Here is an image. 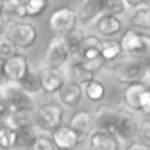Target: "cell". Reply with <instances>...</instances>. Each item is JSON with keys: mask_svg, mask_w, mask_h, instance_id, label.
I'll return each mask as SVG.
<instances>
[{"mask_svg": "<svg viewBox=\"0 0 150 150\" xmlns=\"http://www.w3.org/2000/svg\"><path fill=\"white\" fill-rule=\"evenodd\" d=\"M82 63L86 66V69H88L92 74H95L96 71L101 70V69L104 67V65H105V62H104V59L101 57H98V58L91 59V61H84V62H82Z\"/></svg>", "mask_w": 150, "mask_h": 150, "instance_id": "obj_33", "label": "cell"}, {"mask_svg": "<svg viewBox=\"0 0 150 150\" xmlns=\"http://www.w3.org/2000/svg\"><path fill=\"white\" fill-rule=\"evenodd\" d=\"M136 137L138 138V142L144 144L146 146H150V122L148 120L138 122V129Z\"/></svg>", "mask_w": 150, "mask_h": 150, "instance_id": "obj_31", "label": "cell"}, {"mask_svg": "<svg viewBox=\"0 0 150 150\" xmlns=\"http://www.w3.org/2000/svg\"><path fill=\"white\" fill-rule=\"evenodd\" d=\"M49 28L55 36H67L75 30L78 24V17L75 9L70 7H58L49 16Z\"/></svg>", "mask_w": 150, "mask_h": 150, "instance_id": "obj_3", "label": "cell"}, {"mask_svg": "<svg viewBox=\"0 0 150 150\" xmlns=\"http://www.w3.org/2000/svg\"><path fill=\"white\" fill-rule=\"evenodd\" d=\"M7 34L13 41L16 47L20 49H28L33 46L37 41V29L33 24L26 23V21H20V23L9 24Z\"/></svg>", "mask_w": 150, "mask_h": 150, "instance_id": "obj_6", "label": "cell"}, {"mask_svg": "<svg viewBox=\"0 0 150 150\" xmlns=\"http://www.w3.org/2000/svg\"><path fill=\"white\" fill-rule=\"evenodd\" d=\"M90 149L91 150H120V145L115 136L96 130L90 137Z\"/></svg>", "mask_w": 150, "mask_h": 150, "instance_id": "obj_20", "label": "cell"}, {"mask_svg": "<svg viewBox=\"0 0 150 150\" xmlns=\"http://www.w3.org/2000/svg\"><path fill=\"white\" fill-rule=\"evenodd\" d=\"M3 62H4V61L0 59V79L3 78V75H1V71H3ZM3 79H4V78H3ZM4 80H5V79H4Z\"/></svg>", "mask_w": 150, "mask_h": 150, "instance_id": "obj_38", "label": "cell"}, {"mask_svg": "<svg viewBox=\"0 0 150 150\" xmlns=\"http://www.w3.org/2000/svg\"><path fill=\"white\" fill-rule=\"evenodd\" d=\"M3 124H4V122H1V121H0V127H1V125H3Z\"/></svg>", "mask_w": 150, "mask_h": 150, "instance_id": "obj_41", "label": "cell"}, {"mask_svg": "<svg viewBox=\"0 0 150 150\" xmlns=\"http://www.w3.org/2000/svg\"><path fill=\"white\" fill-rule=\"evenodd\" d=\"M69 127L79 136L82 140H84L87 136H90L93 130V119L92 113L87 109H76L70 117Z\"/></svg>", "mask_w": 150, "mask_h": 150, "instance_id": "obj_12", "label": "cell"}, {"mask_svg": "<svg viewBox=\"0 0 150 150\" xmlns=\"http://www.w3.org/2000/svg\"><path fill=\"white\" fill-rule=\"evenodd\" d=\"M12 109H11L9 104L5 101V99L3 96H0V121L1 122H5L8 119V116L11 115Z\"/></svg>", "mask_w": 150, "mask_h": 150, "instance_id": "obj_34", "label": "cell"}, {"mask_svg": "<svg viewBox=\"0 0 150 150\" xmlns=\"http://www.w3.org/2000/svg\"><path fill=\"white\" fill-rule=\"evenodd\" d=\"M17 54V47L9 38L7 32H0V59H8Z\"/></svg>", "mask_w": 150, "mask_h": 150, "instance_id": "obj_27", "label": "cell"}, {"mask_svg": "<svg viewBox=\"0 0 150 150\" xmlns=\"http://www.w3.org/2000/svg\"><path fill=\"white\" fill-rule=\"evenodd\" d=\"M13 144H15V129L4 122L0 127V146L11 150L13 148Z\"/></svg>", "mask_w": 150, "mask_h": 150, "instance_id": "obj_30", "label": "cell"}, {"mask_svg": "<svg viewBox=\"0 0 150 150\" xmlns=\"http://www.w3.org/2000/svg\"><path fill=\"white\" fill-rule=\"evenodd\" d=\"M117 109L111 105L98 107L95 113L92 115L93 119V128L98 129V132L108 133L111 136H115V122H116Z\"/></svg>", "mask_w": 150, "mask_h": 150, "instance_id": "obj_9", "label": "cell"}, {"mask_svg": "<svg viewBox=\"0 0 150 150\" xmlns=\"http://www.w3.org/2000/svg\"><path fill=\"white\" fill-rule=\"evenodd\" d=\"M63 108L58 103H45L36 111L34 125L46 132H53L62 125Z\"/></svg>", "mask_w": 150, "mask_h": 150, "instance_id": "obj_4", "label": "cell"}, {"mask_svg": "<svg viewBox=\"0 0 150 150\" xmlns=\"http://www.w3.org/2000/svg\"><path fill=\"white\" fill-rule=\"evenodd\" d=\"M101 5V13L109 16H117L121 15L125 11V3L124 0H100Z\"/></svg>", "mask_w": 150, "mask_h": 150, "instance_id": "obj_29", "label": "cell"}, {"mask_svg": "<svg viewBox=\"0 0 150 150\" xmlns=\"http://www.w3.org/2000/svg\"><path fill=\"white\" fill-rule=\"evenodd\" d=\"M119 45L121 47V52L128 53L132 57L148 58V53L150 49V38L144 32L128 28L120 37Z\"/></svg>", "mask_w": 150, "mask_h": 150, "instance_id": "obj_2", "label": "cell"}, {"mask_svg": "<svg viewBox=\"0 0 150 150\" xmlns=\"http://www.w3.org/2000/svg\"><path fill=\"white\" fill-rule=\"evenodd\" d=\"M138 129V121L134 115L128 111H117L116 122H115V137L122 140H133L136 138Z\"/></svg>", "mask_w": 150, "mask_h": 150, "instance_id": "obj_8", "label": "cell"}, {"mask_svg": "<svg viewBox=\"0 0 150 150\" xmlns=\"http://www.w3.org/2000/svg\"><path fill=\"white\" fill-rule=\"evenodd\" d=\"M69 59V45L65 36H53L45 49V65L47 67L59 69Z\"/></svg>", "mask_w": 150, "mask_h": 150, "instance_id": "obj_5", "label": "cell"}, {"mask_svg": "<svg viewBox=\"0 0 150 150\" xmlns=\"http://www.w3.org/2000/svg\"><path fill=\"white\" fill-rule=\"evenodd\" d=\"M32 150H57V149H55L50 137H47V136H37L36 142H34Z\"/></svg>", "mask_w": 150, "mask_h": 150, "instance_id": "obj_32", "label": "cell"}, {"mask_svg": "<svg viewBox=\"0 0 150 150\" xmlns=\"http://www.w3.org/2000/svg\"><path fill=\"white\" fill-rule=\"evenodd\" d=\"M145 90H148V86L144 82H136L127 84L124 93H122L125 105L132 111H140V99Z\"/></svg>", "mask_w": 150, "mask_h": 150, "instance_id": "obj_17", "label": "cell"}, {"mask_svg": "<svg viewBox=\"0 0 150 150\" xmlns=\"http://www.w3.org/2000/svg\"><path fill=\"white\" fill-rule=\"evenodd\" d=\"M18 86L25 91L28 95L30 93H36L41 90L40 87V80H38V75H37V71H30L29 70L26 75L23 78V79L18 82Z\"/></svg>", "mask_w": 150, "mask_h": 150, "instance_id": "obj_26", "label": "cell"}, {"mask_svg": "<svg viewBox=\"0 0 150 150\" xmlns=\"http://www.w3.org/2000/svg\"><path fill=\"white\" fill-rule=\"evenodd\" d=\"M127 150H150V146H146L144 144L138 142V141H134V142H130L128 145Z\"/></svg>", "mask_w": 150, "mask_h": 150, "instance_id": "obj_36", "label": "cell"}, {"mask_svg": "<svg viewBox=\"0 0 150 150\" xmlns=\"http://www.w3.org/2000/svg\"><path fill=\"white\" fill-rule=\"evenodd\" d=\"M1 4H3V0H0V15H1Z\"/></svg>", "mask_w": 150, "mask_h": 150, "instance_id": "obj_39", "label": "cell"}, {"mask_svg": "<svg viewBox=\"0 0 150 150\" xmlns=\"http://www.w3.org/2000/svg\"><path fill=\"white\" fill-rule=\"evenodd\" d=\"M83 92L86 93L88 100L93 101V103H99L104 99L105 96V87L100 80L92 79L91 82H88L87 84H84Z\"/></svg>", "mask_w": 150, "mask_h": 150, "instance_id": "obj_24", "label": "cell"}, {"mask_svg": "<svg viewBox=\"0 0 150 150\" xmlns=\"http://www.w3.org/2000/svg\"><path fill=\"white\" fill-rule=\"evenodd\" d=\"M0 150H8V149H5V148H3V146H0Z\"/></svg>", "mask_w": 150, "mask_h": 150, "instance_id": "obj_40", "label": "cell"}, {"mask_svg": "<svg viewBox=\"0 0 150 150\" xmlns=\"http://www.w3.org/2000/svg\"><path fill=\"white\" fill-rule=\"evenodd\" d=\"M37 75H38L41 91H44L45 93L58 92V90L65 83V78H63V74L61 73L59 69L45 66L37 71Z\"/></svg>", "mask_w": 150, "mask_h": 150, "instance_id": "obj_10", "label": "cell"}, {"mask_svg": "<svg viewBox=\"0 0 150 150\" xmlns=\"http://www.w3.org/2000/svg\"><path fill=\"white\" fill-rule=\"evenodd\" d=\"M58 98L59 101L63 105L69 107V108H75L79 104L80 99L83 95V88L80 86L75 84L73 82H65L62 87L58 90Z\"/></svg>", "mask_w": 150, "mask_h": 150, "instance_id": "obj_15", "label": "cell"}, {"mask_svg": "<svg viewBox=\"0 0 150 150\" xmlns=\"http://www.w3.org/2000/svg\"><path fill=\"white\" fill-rule=\"evenodd\" d=\"M95 79V74H92L82 62L73 63L69 69V82H73L78 86H84L88 82Z\"/></svg>", "mask_w": 150, "mask_h": 150, "instance_id": "obj_22", "label": "cell"}, {"mask_svg": "<svg viewBox=\"0 0 150 150\" xmlns=\"http://www.w3.org/2000/svg\"><path fill=\"white\" fill-rule=\"evenodd\" d=\"M115 79L124 84H130L136 82H142L144 76L149 71L148 58H138L127 55L121 57L115 62L111 69Z\"/></svg>", "mask_w": 150, "mask_h": 150, "instance_id": "obj_1", "label": "cell"}, {"mask_svg": "<svg viewBox=\"0 0 150 150\" xmlns=\"http://www.w3.org/2000/svg\"><path fill=\"white\" fill-rule=\"evenodd\" d=\"M125 5H129V7L137 8L140 5H144V0H124Z\"/></svg>", "mask_w": 150, "mask_h": 150, "instance_id": "obj_37", "label": "cell"}, {"mask_svg": "<svg viewBox=\"0 0 150 150\" xmlns=\"http://www.w3.org/2000/svg\"><path fill=\"white\" fill-rule=\"evenodd\" d=\"M29 71V63L28 58L23 54H15L13 57L4 59L3 62V71L1 75L5 80L18 83L26 73Z\"/></svg>", "mask_w": 150, "mask_h": 150, "instance_id": "obj_7", "label": "cell"}, {"mask_svg": "<svg viewBox=\"0 0 150 150\" xmlns=\"http://www.w3.org/2000/svg\"><path fill=\"white\" fill-rule=\"evenodd\" d=\"M140 111L144 112V113H146V115L150 112V92H149V88L144 91V93L141 95V99H140Z\"/></svg>", "mask_w": 150, "mask_h": 150, "instance_id": "obj_35", "label": "cell"}, {"mask_svg": "<svg viewBox=\"0 0 150 150\" xmlns=\"http://www.w3.org/2000/svg\"><path fill=\"white\" fill-rule=\"evenodd\" d=\"M75 12H76L78 21L83 24L90 23L91 20H93L95 17H98V15L101 13L100 0H80L78 11Z\"/></svg>", "mask_w": 150, "mask_h": 150, "instance_id": "obj_19", "label": "cell"}, {"mask_svg": "<svg viewBox=\"0 0 150 150\" xmlns=\"http://www.w3.org/2000/svg\"><path fill=\"white\" fill-rule=\"evenodd\" d=\"M3 18L8 24H15L24 21L26 16L25 7L20 0H3L1 4V15Z\"/></svg>", "mask_w": 150, "mask_h": 150, "instance_id": "obj_16", "label": "cell"}, {"mask_svg": "<svg viewBox=\"0 0 150 150\" xmlns=\"http://www.w3.org/2000/svg\"><path fill=\"white\" fill-rule=\"evenodd\" d=\"M8 104H9L11 109H21V108H32L34 107L33 104V99L30 98V95L25 92L20 86H11L5 90L4 96Z\"/></svg>", "mask_w": 150, "mask_h": 150, "instance_id": "obj_13", "label": "cell"}, {"mask_svg": "<svg viewBox=\"0 0 150 150\" xmlns=\"http://www.w3.org/2000/svg\"><path fill=\"white\" fill-rule=\"evenodd\" d=\"M34 117H36V109L32 108H21L15 109L11 112L8 116L5 124L11 127L12 129H20V128L33 127L34 125Z\"/></svg>", "mask_w": 150, "mask_h": 150, "instance_id": "obj_14", "label": "cell"}, {"mask_svg": "<svg viewBox=\"0 0 150 150\" xmlns=\"http://www.w3.org/2000/svg\"><path fill=\"white\" fill-rule=\"evenodd\" d=\"M130 28L136 30H148L150 28V11L149 8L142 7L136 11L130 18Z\"/></svg>", "mask_w": 150, "mask_h": 150, "instance_id": "obj_25", "label": "cell"}, {"mask_svg": "<svg viewBox=\"0 0 150 150\" xmlns=\"http://www.w3.org/2000/svg\"><path fill=\"white\" fill-rule=\"evenodd\" d=\"M50 138L57 150H74L83 141L69 125L58 127L52 132Z\"/></svg>", "mask_w": 150, "mask_h": 150, "instance_id": "obj_11", "label": "cell"}, {"mask_svg": "<svg viewBox=\"0 0 150 150\" xmlns=\"http://www.w3.org/2000/svg\"><path fill=\"white\" fill-rule=\"evenodd\" d=\"M96 30L104 37H112L121 33L122 23L117 16L103 15L96 23Z\"/></svg>", "mask_w": 150, "mask_h": 150, "instance_id": "obj_18", "label": "cell"}, {"mask_svg": "<svg viewBox=\"0 0 150 150\" xmlns=\"http://www.w3.org/2000/svg\"><path fill=\"white\" fill-rule=\"evenodd\" d=\"M37 134L33 127H26L15 129V144L13 150H32L36 142Z\"/></svg>", "mask_w": 150, "mask_h": 150, "instance_id": "obj_21", "label": "cell"}, {"mask_svg": "<svg viewBox=\"0 0 150 150\" xmlns=\"http://www.w3.org/2000/svg\"><path fill=\"white\" fill-rule=\"evenodd\" d=\"M121 55V47L119 45V41L115 40H104L101 41V50L100 57L104 59V62H113Z\"/></svg>", "mask_w": 150, "mask_h": 150, "instance_id": "obj_23", "label": "cell"}, {"mask_svg": "<svg viewBox=\"0 0 150 150\" xmlns=\"http://www.w3.org/2000/svg\"><path fill=\"white\" fill-rule=\"evenodd\" d=\"M25 7L28 17H37L41 16L47 8V0H20Z\"/></svg>", "mask_w": 150, "mask_h": 150, "instance_id": "obj_28", "label": "cell"}]
</instances>
